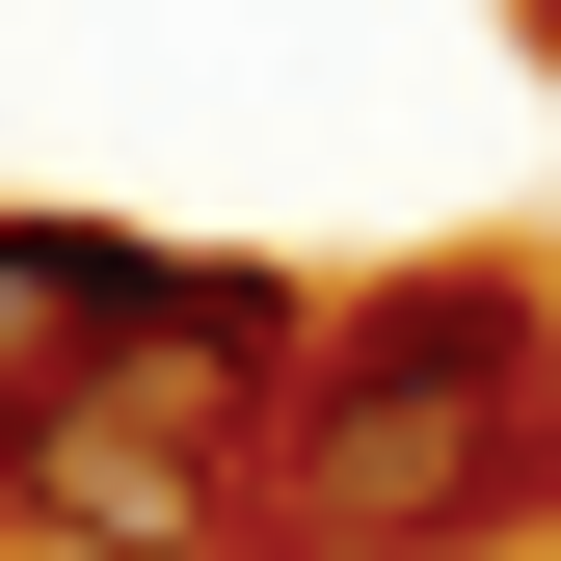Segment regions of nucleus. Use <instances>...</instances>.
<instances>
[{"label": "nucleus", "mask_w": 561, "mask_h": 561, "mask_svg": "<svg viewBox=\"0 0 561 561\" xmlns=\"http://www.w3.org/2000/svg\"><path fill=\"white\" fill-rule=\"evenodd\" d=\"M0 508L81 535V561H241V535H267V428H241V401H187V375H107Z\"/></svg>", "instance_id": "obj_2"}, {"label": "nucleus", "mask_w": 561, "mask_h": 561, "mask_svg": "<svg viewBox=\"0 0 561 561\" xmlns=\"http://www.w3.org/2000/svg\"><path fill=\"white\" fill-rule=\"evenodd\" d=\"M134 295H161V241H107V215H0V481L134 375Z\"/></svg>", "instance_id": "obj_3"}, {"label": "nucleus", "mask_w": 561, "mask_h": 561, "mask_svg": "<svg viewBox=\"0 0 561 561\" xmlns=\"http://www.w3.org/2000/svg\"><path fill=\"white\" fill-rule=\"evenodd\" d=\"M535 508H561V375H535Z\"/></svg>", "instance_id": "obj_4"}, {"label": "nucleus", "mask_w": 561, "mask_h": 561, "mask_svg": "<svg viewBox=\"0 0 561 561\" xmlns=\"http://www.w3.org/2000/svg\"><path fill=\"white\" fill-rule=\"evenodd\" d=\"M535 375H561V295H535V267L321 295L295 401H267V535H295V561H455L481 508H535Z\"/></svg>", "instance_id": "obj_1"}]
</instances>
